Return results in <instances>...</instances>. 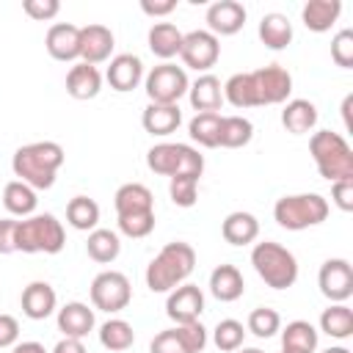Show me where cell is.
<instances>
[{
  "label": "cell",
  "instance_id": "8d00e7d4",
  "mask_svg": "<svg viewBox=\"0 0 353 353\" xmlns=\"http://www.w3.org/2000/svg\"><path fill=\"white\" fill-rule=\"evenodd\" d=\"M223 99L234 108H256L254 99V83H251V72H237L223 83Z\"/></svg>",
  "mask_w": 353,
  "mask_h": 353
},
{
  "label": "cell",
  "instance_id": "d6986e66",
  "mask_svg": "<svg viewBox=\"0 0 353 353\" xmlns=\"http://www.w3.org/2000/svg\"><path fill=\"white\" fill-rule=\"evenodd\" d=\"M97 320H94V309L88 303H80V301H72L66 306L58 309V331L63 336H72V339H83L94 331Z\"/></svg>",
  "mask_w": 353,
  "mask_h": 353
},
{
  "label": "cell",
  "instance_id": "11a10c76",
  "mask_svg": "<svg viewBox=\"0 0 353 353\" xmlns=\"http://www.w3.org/2000/svg\"><path fill=\"white\" fill-rule=\"evenodd\" d=\"M237 353H265V350H259V347H237Z\"/></svg>",
  "mask_w": 353,
  "mask_h": 353
},
{
  "label": "cell",
  "instance_id": "ee69618b",
  "mask_svg": "<svg viewBox=\"0 0 353 353\" xmlns=\"http://www.w3.org/2000/svg\"><path fill=\"white\" fill-rule=\"evenodd\" d=\"M331 58L336 66L342 69H350L353 66V30L345 28L339 30L334 39H331Z\"/></svg>",
  "mask_w": 353,
  "mask_h": 353
},
{
  "label": "cell",
  "instance_id": "f35d334b",
  "mask_svg": "<svg viewBox=\"0 0 353 353\" xmlns=\"http://www.w3.org/2000/svg\"><path fill=\"white\" fill-rule=\"evenodd\" d=\"M243 339H245V328H243L240 320H232V317L221 320V323L215 325V331H212V342H215V347L223 350V353H232V350L243 347Z\"/></svg>",
  "mask_w": 353,
  "mask_h": 353
},
{
  "label": "cell",
  "instance_id": "681fc988",
  "mask_svg": "<svg viewBox=\"0 0 353 353\" xmlns=\"http://www.w3.org/2000/svg\"><path fill=\"white\" fill-rule=\"evenodd\" d=\"M19 339V323L11 314H0V350L3 347H14Z\"/></svg>",
  "mask_w": 353,
  "mask_h": 353
},
{
  "label": "cell",
  "instance_id": "ab89813d",
  "mask_svg": "<svg viewBox=\"0 0 353 353\" xmlns=\"http://www.w3.org/2000/svg\"><path fill=\"white\" fill-rule=\"evenodd\" d=\"M199 179L201 176H193V174H176L171 176L168 182V196L176 207H193L196 199H199Z\"/></svg>",
  "mask_w": 353,
  "mask_h": 353
},
{
  "label": "cell",
  "instance_id": "6da1fadb",
  "mask_svg": "<svg viewBox=\"0 0 353 353\" xmlns=\"http://www.w3.org/2000/svg\"><path fill=\"white\" fill-rule=\"evenodd\" d=\"M63 146L55 141H33L14 152L11 171L19 182L30 185L33 190H47L55 185V174L63 165Z\"/></svg>",
  "mask_w": 353,
  "mask_h": 353
},
{
  "label": "cell",
  "instance_id": "cb8c5ba5",
  "mask_svg": "<svg viewBox=\"0 0 353 353\" xmlns=\"http://www.w3.org/2000/svg\"><path fill=\"white\" fill-rule=\"evenodd\" d=\"M182 36H185V33H182V30H179L174 22H154V25L149 28L146 41H149L152 55H157L163 63H168L174 55H179Z\"/></svg>",
  "mask_w": 353,
  "mask_h": 353
},
{
  "label": "cell",
  "instance_id": "f5cc1de1",
  "mask_svg": "<svg viewBox=\"0 0 353 353\" xmlns=\"http://www.w3.org/2000/svg\"><path fill=\"white\" fill-rule=\"evenodd\" d=\"M11 353H47V350H44L41 342H33V339H30V342H17V345L11 347Z\"/></svg>",
  "mask_w": 353,
  "mask_h": 353
},
{
  "label": "cell",
  "instance_id": "d4e9b609",
  "mask_svg": "<svg viewBox=\"0 0 353 353\" xmlns=\"http://www.w3.org/2000/svg\"><path fill=\"white\" fill-rule=\"evenodd\" d=\"M210 292H212L221 303H232V301L243 298V292H245L243 273H240L234 265H218V268L210 273Z\"/></svg>",
  "mask_w": 353,
  "mask_h": 353
},
{
  "label": "cell",
  "instance_id": "83f0119b",
  "mask_svg": "<svg viewBox=\"0 0 353 353\" xmlns=\"http://www.w3.org/2000/svg\"><path fill=\"white\" fill-rule=\"evenodd\" d=\"M342 14V3L339 0H309L303 8H301V19L309 30L314 33H325L331 30V25L339 19Z\"/></svg>",
  "mask_w": 353,
  "mask_h": 353
},
{
  "label": "cell",
  "instance_id": "d590c367",
  "mask_svg": "<svg viewBox=\"0 0 353 353\" xmlns=\"http://www.w3.org/2000/svg\"><path fill=\"white\" fill-rule=\"evenodd\" d=\"M281 347L301 350V353H314L317 350V328L309 320H292L281 331Z\"/></svg>",
  "mask_w": 353,
  "mask_h": 353
},
{
  "label": "cell",
  "instance_id": "816d5d0a",
  "mask_svg": "<svg viewBox=\"0 0 353 353\" xmlns=\"http://www.w3.org/2000/svg\"><path fill=\"white\" fill-rule=\"evenodd\" d=\"M52 353H88L85 350V345H83V339H72V336H63L55 347H52Z\"/></svg>",
  "mask_w": 353,
  "mask_h": 353
},
{
  "label": "cell",
  "instance_id": "836d02e7",
  "mask_svg": "<svg viewBox=\"0 0 353 353\" xmlns=\"http://www.w3.org/2000/svg\"><path fill=\"white\" fill-rule=\"evenodd\" d=\"M3 204H6V210H8L11 215L28 218V215L36 210L39 199H36V190H33L30 185H25V182H19V179H11V182L3 188Z\"/></svg>",
  "mask_w": 353,
  "mask_h": 353
},
{
  "label": "cell",
  "instance_id": "60d3db41",
  "mask_svg": "<svg viewBox=\"0 0 353 353\" xmlns=\"http://www.w3.org/2000/svg\"><path fill=\"white\" fill-rule=\"evenodd\" d=\"M248 331L259 339H268L273 334L281 331V314L270 306H256L251 314H248Z\"/></svg>",
  "mask_w": 353,
  "mask_h": 353
},
{
  "label": "cell",
  "instance_id": "44dd1931",
  "mask_svg": "<svg viewBox=\"0 0 353 353\" xmlns=\"http://www.w3.org/2000/svg\"><path fill=\"white\" fill-rule=\"evenodd\" d=\"M141 124H143V130L149 135L165 138V135L176 132V127L182 124V110H179V105H157V102H149L143 108Z\"/></svg>",
  "mask_w": 353,
  "mask_h": 353
},
{
  "label": "cell",
  "instance_id": "db71d44e",
  "mask_svg": "<svg viewBox=\"0 0 353 353\" xmlns=\"http://www.w3.org/2000/svg\"><path fill=\"white\" fill-rule=\"evenodd\" d=\"M323 353H350L347 347H342V345H334V347H325Z\"/></svg>",
  "mask_w": 353,
  "mask_h": 353
},
{
  "label": "cell",
  "instance_id": "5b68a950",
  "mask_svg": "<svg viewBox=\"0 0 353 353\" xmlns=\"http://www.w3.org/2000/svg\"><path fill=\"white\" fill-rule=\"evenodd\" d=\"M328 199L320 193H292L281 196L273 207V218L287 232H303L328 218Z\"/></svg>",
  "mask_w": 353,
  "mask_h": 353
},
{
  "label": "cell",
  "instance_id": "4316f807",
  "mask_svg": "<svg viewBox=\"0 0 353 353\" xmlns=\"http://www.w3.org/2000/svg\"><path fill=\"white\" fill-rule=\"evenodd\" d=\"M281 124L292 135L312 132L314 124H317V108H314V102H309V99H290V102H284Z\"/></svg>",
  "mask_w": 353,
  "mask_h": 353
},
{
  "label": "cell",
  "instance_id": "d6a6232c",
  "mask_svg": "<svg viewBox=\"0 0 353 353\" xmlns=\"http://www.w3.org/2000/svg\"><path fill=\"white\" fill-rule=\"evenodd\" d=\"M99 342L105 350L110 353H121V350H130L132 342H135V331L127 320L121 317H110L108 323L99 325Z\"/></svg>",
  "mask_w": 353,
  "mask_h": 353
},
{
  "label": "cell",
  "instance_id": "7402d4cb",
  "mask_svg": "<svg viewBox=\"0 0 353 353\" xmlns=\"http://www.w3.org/2000/svg\"><path fill=\"white\" fill-rule=\"evenodd\" d=\"M102 91V74L91 63H74L66 72V94L74 99H94Z\"/></svg>",
  "mask_w": 353,
  "mask_h": 353
},
{
  "label": "cell",
  "instance_id": "603a6c76",
  "mask_svg": "<svg viewBox=\"0 0 353 353\" xmlns=\"http://www.w3.org/2000/svg\"><path fill=\"white\" fill-rule=\"evenodd\" d=\"M221 234L229 245H251L256 237H259V221L256 215L251 212H243V210H234L223 218L221 223Z\"/></svg>",
  "mask_w": 353,
  "mask_h": 353
},
{
  "label": "cell",
  "instance_id": "e575fe53",
  "mask_svg": "<svg viewBox=\"0 0 353 353\" xmlns=\"http://www.w3.org/2000/svg\"><path fill=\"white\" fill-rule=\"evenodd\" d=\"M85 251H88V256H91L94 262L108 265V262H113V259L121 254V240H119V234L110 232V229H94V232H88Z\"/></svg>",
  "mask_w": 353,
  "mask_h": 353
},
{
  "label": "cell",
  "instance_id": "277c9868",
  "mask_svg": "<svg viewBox=\"0 0 353 353\" xmlns=\"http://www.w3.org/2000/svg\"><path fill=\"white\" fill-rule=\"evenodd\" d=\"M251 265L256 276L273 290H287L298 281V259L281 243H273V240L256 243L251 248Z\"/></svg>",
  "mask_w": 353,
  "mask_h": 353
},
{
  "label": "cell",
  "instance_id": "7a4b0ae2",
  "mask_svg": "<svg viewBox=\"0 0 353 353\" xmlns=\"http://www.w3.org/2000/svg\"><path fill=\"white\" fill-rule=\"evenodd\" d=\"M193 268H196V251L190 243L182 240L165 243L146 265V287L152 292H171L174 287L185 284Z\"/></svg>",
  "mask_w": 353,
  "mask_h": 353
},
{
  "label": "cell",
  "instance_id": "4dcf8cb0",
  "mask_svg": "<svg viewBox=\"0 0 353 353\" xmlns=\"http://www.w3.org/2000/svg\"><path fill=\"white\" fill-rule=\"evenodd\" d=\"M66 221L77 232H94L99 223V204L88 196H74L66 204Z\"/></svg>",
  "mask_w": 353,
  "mask_h": 353
},
{
  "label": "cell",
  "instance_id": "7c38bea8",
  "mask_svg": "<svg viewBox=\"0 0 353 353\" xmlns=\"http://www.w3.org/2000/svg\"><path fill=\"white\" fill-rule=\"evenodd\" d=\"M317 287L331 303H345L353 295V268H350V262L342 259V256L325 259L320 265V273H317Z\"/></svg>",
  "mask_w": 353,
  "mask_h": 353
},
{
  "label": "cell",
  "instance_id": "7dc6e473",
  "mask_svg": "<svg viewBox=\"0 0 353 353\" xmlns=\"http://www.w3.org/2000/svg\"><path fill=\"white\" fill-rule=\"evenodd\" d=\"M331 201H334L342 212H350V210H353V179L331 182Z\"/></svg>",
  "mask_w": 353,
  "mask_h": 353
},
{
  "label": "cell",
  "instance_id": "f1b7e54d",
  "mask_svg": "<svg viewBox=\"0 0 353 353\" xmlns=\"http://www.w3.org/2000/svg\"><path fill=\"white\" fill-rule=\"evenodd\" d=\"M259 41L268 47V50H284L290 47L292 41V22L279 14V11H270L259 19Z\"/></svg>",
  "mask_w": 353,
  "mask_h": 353
},
{
  "label": "cell",
  "instance_id": "ba28073f",
  "mask_svg": "<svg viewBox=\"0 0 353 353\" xmlns=\"http://www.w3.org/2000/svg\"><path fill=\"white\" fill-rule=\"evenodd\" d=\"M190 88V80H188V72L185 66H176V63H157L149 74H146V97L149 102H157V105H176Z\"/></svg>",
  "mask_w": 353,
  "mask_h": 353
},
{
  "label": "cell",
  "instance_id": "e0dca14e",
  "mask_svg": "<svg viewBox=\"0 0 353 353\" xmlns=\"http://www.w3.org/2000/svg\"><path fill=\"white\" fill-rule=\"evenodd\" d=\"M44 47L55 61H74L80 58V28L72 22H55L50 25L44 36Z\"/></svg>",
  "mask_w": 353,
  "mask_h": 353
},
{
  "label": "cell",
  "instance_id": "9a60e30c",
  "mask_svg": "<svg viewBox=\"0 0 353 353\" xmlns=\"http://www.w3.org/2000/svg\"><path fill=\"white\" fill-rule=\"evenodd\" d=\"M245 6L237 0H218L207 8V28L212 36H234L245 25Z\"/></svg>",
  "mask_w": 353,
  "mask_h": 353
},
{
  "label": "cell",
  "instance_id": "ac0fdd59",
  "mask_svg": "<svg viewBox=\"0 0 353 353\" xmlns=\"http://www.w3.org/2000/svg\"><path fill=\"white\" fill-rule=\"evenodd\" d=\"M22 314L30 317V320H47L55 306H58V295L55 290L47 284V281H30L25 290H22Z\"/></svg>",
  "mask_w": 353,
  "mask_h": 353
},
{
  "label": "cell",
  "instance_id": "c3c4849f",
  "mask_svg": "<svg viewBox=\"0 0 353 353\" xmlns=\"http://www.w3.org/2000/svg\"><path fill=\"white\" fill-rule=\"evenodd\" d=\"M17 223L14 218H0V254L17 251Z\"/></svg>",
  "mask_w": 353,
  "mask_h": 353
},
{
  "label": "cell",
  "instance_id": "f546056e",
  "mask_svg": "<svg viewBox=\"0 0 353 353\" xmlns=\"http://www.w3.org/2000/svg\"><path fill=\"white\" fill-rule=\"evenodd\" d=\"M254 138V124L245 116H221V130H218V146L223 149H240L251 143Z\"/></svg>",
  "mask_w": 353,
  "mask_h": 353
},
{
  "label": "cell",
  "instance_id": "2e32d148",
  "mask_svg": "<svg viewBox=\"0 0 353 353\" xmlns=\"http://www.w3.org/2000/svg\"><path fill=\"white\" fill-rule=\"evenodd\" d=\"M105 80L110 83L113 91L127 94L132 88H138V83L143 80V61L132 52H121L116 58H110V66L105 72Z\"/></svg>",
  "mask_w": 353,
  "mask_h": 353
},
{
  "label": "cell",
  "instance_id": "bcb514c9",
  "mask_svg": "<svg viewBox=\"0 0 353 353\" xmlns=\"http://www.w3.org/2000/svg\"><path fill=\"white\" fill-rule=\"evenodd\" d=\"M149 353H188V350H185V345L179 342L176 331H174V328H165V331H160V334L152 339Z\"/></svg>",
  "mask_w": 353,
  "mask_h": 353
},
{
  "label": "cell",
  "instance_id": "b9f144b4",
  "mask_svg": "<svg viewBox=\"0 0 353 353\" xmlns=\"http://www.w3.org/2000/svg\"><path fill=\"white\" fill-rule=\"evenodd\" d=\"M119 232L132 237V240H141V237H149L154 232V210L152 212H130V215H119Z\"/></svg>",
  "mask_w": 353,
  "mask_h": 353
},
{
  "label": "cell",
  "instance_id": "f907efd6",
  "mask_svg": "<svg viewBox=\"0 0 353 353\" xmlns=\"http://www.w3.org/2000/svg\"><path fill=\"white\" fill-rule=\"evenodd\" d=\"M176 8V0H141V11L149 17H168Z\"/></svg>",
  "mask_w": 353,
  "mask_h": 353
},
{
  "label": "cell",
  "instance_id": "9f6ffc18",
  "mask_svg": "<svg viewBox=\"0 0 353 353\" xmlns=\"http://www.w3.org/2000/svg\"><path fill=\"white\" fill-rule=\"evenodd\" d=\"M281 353H301V350H290V347H281Z\"/></svg>",
  "mask_w": 353,
  "mask_h": 353
},
{
  "label": "cell",
  "instance_id": "74e56055",
  "mask_svg": "<svg viewBox=\"0 0 353 353\" xmlns=\"http://www.w3.org/2000/svg\"><path fill=\"white\" fill-rule=\"evenodd\" d=\"M218 130H221V113H196L188 124L190 138L207 149L218 146Z\"/></svg>",
  "mask_w": 353,
  "mask_h": 353
},
{
  "label": "cell",
  "instance_id": "9c48e42d",
  "mask_svg": "<svg viewBox=\"0 0 353 353\" xmlns=\"http://www.w3.org/2000/svg\"><path fill=\"white\" fill-rule=\"evenodd\" d=\"M132 301V287L130 279L119 270H102L99 276H94L91 281V303L99 312L116 314L121 309H127Z\"/></svg>",
  "mask_w": 353,
  "mask_h": 353
},
{
  "label": "cell",
  "instance_id": "52a82bcc",
  "mask_svg": "<svg viewBox=\"0 0 353 353\" xmlns=\"http://www.w3.org/2000/svg\"><path fill=\"white\" fill-rule=\"evenodd\" d=\"M146 165L149 171L160 174V176H176V174H193L201 176L204 171V157L199 154V149L188 146V143H154L146 152Z\"/></svg>",
  "mask_w": 353,
  "mask_h": 353
},
{
  "label": "cell",
  "instance_id": "8992f818",
  "mask_svg": "<svg viewBox=\"0 0 353 353\" xmlns=\"http://www.w3.org/2000/svg\"><path fill=\"white\" fill-rule=\"evenodd\" d=\"M66 245V232L61 221L50 212L30 215L17 223V251L22 254H58Z\"/></svg>",
  "mask_w": 353,
  "mask_h": 353
},
{
  "label": "cell",
  "instance_id": "3957f363",
  "mask_svg": "<svg viewBox=\"0 0 353 353\" xmlns=\"http://www.w3.org/2000/svg\"><path fill=\"white\" fill-rule=\"evenodd\" d=\"M309 154L323 179H328V182L353 179V149L347 146V141L339 132H331V130L312 132Z\"/></svg>",
  "mask_w": 353,
  "mask_h": 353
},
{
  "label": "cell",
  "instance_id": "1f68e13d",
  "mask_svg": "<svg viewBox=\"0 0 353 353\" xmlns=\"http://www.w3.org/2000/svg\"><path fill=\"white\" fill-rule=\"evenodd\" d=\"M320 331L331 339H347L353 334V312L347 303H331L320 314Z\"/></svg>",
  "mask_w": 353,
  "mask_h": 353
},
{
  "label": "cell",
  "instance_id": "484cf974",
  "mask_svg": "<svg viewBox=\"0 0 353 353\" xmlns=\"http://www.w3.org/2000/svg\"><path fill=\"white\" fill-rule=\"evenodd\" d=\"M116 215H130V212H152L154 210V196L146 185L141 182H127L116 190L113 196Z\"/></svg>",
  "mask_w": 353,
  "mask_h": 353
},
{
  "label": "cell",
  "instance_id": "f6af8a7d",
  "mask_svg": "<svg viewBox=\"0 0 353 353\" xmlns=\"http://www.w3.org/2000/svg\"><path fill=\"white\" fill-rule=\"evenodd\" d=\"M22 11L36 22H47L61 11V3L58 0H22Z\"/></svg>",
  "mask_w": 353,
  "mask_h": 353
},
{
  "label": "cell",
  "instance_id": "ffe728a7",
  "mask_svg": "<svg viewBox=\"0 0 353 353\" xmlns=\"http://www.w3.org/2000/svg\"><path fill=\"white\" fill-rule=\"evenodd\" d=\"M188 97H190V105L196 113H218V108L223 105V85L215 74L207 72L190 83Z\"/></svg>",
  "mask_w": 353,
  "mask_h": 353
},
{
  "label": "cell",
  "instance_id": "8fae6325",
  "mask_svg": "<svg viewBox=\"0 0 353 353\" xmlns=\"http://www.w3.org/2000/svg\"><path fill=\"white\" fill-rule=\"evenodd\" d=\"M179 58L188 69H196V72L207 74L221 58V41L210 30H190V33L182 36Z\"/></svg>",
  "mask_w": 353,
  "mask_h": 353
},
{
  "label": "cell",
  "instance_id": "7bdbcfd3",
  "mask_svg": "<svg viewBox=\"0 0 353 353\" xmlns=\"http://www.w3.org/2000/svg\"><path fill=\"white\" fill-rule=\"evenodd\" d=\"M174 331H176V336H179V342L185 345L188 353H201V350L207 347V328H204L199 320H193V323H179Z\"/></svg>",
  "mask_w": 353,
  "mask_h": 353
},
{
  "label": "cell",
  "instance_id": "5bb4252c",
  "mask_svg": "<svg viewBox=\"0 0 353 353\" xmlns=\"http://www.w3.org/2000/svg\"><path fill=\"white\" fill-rule=\"evenodd\" d=\"M113 44H116V39H113L110 28H105L99 22H91V25L80 28V61L83 63L97 66V63L108 61L110 52H113Z\"/></svg>",
  "mask_w": 353,
  "mask_h": 353
},
{
  "label": "cell",
  "instance_id": "30bf717a",
  "mask_svg": "<svg viewBox=\"0 0 353 353\" xmlns=\"http://www.w3.org/2000/svg\"><path fill=\"white\" fill-rule=\"evenodd\" d=\"M251 83H254L256 108H262V105H281L292 94V74L284 66H279V63H268L262 69H254L251 72Z\"/></svg>",
  "mask_w": 353,
  "mask_h": 353
},
{
  "label": "cell",
  "instance_id": "4fadbf2b",
  "mask_svg": "<svg viewBox=\"0 0 353 353\" xmlns=\"http://www.w3.org/2000/svg\"><path fill=\"white\" fill-rule=\"evenodd\" d=\"M204 312V292L196 284H179L168 292L165 301V314L179 325V323H193Z\"/></svg>",
  "mask_w": 353,
  "mask_h": 353
}]
</instances>
